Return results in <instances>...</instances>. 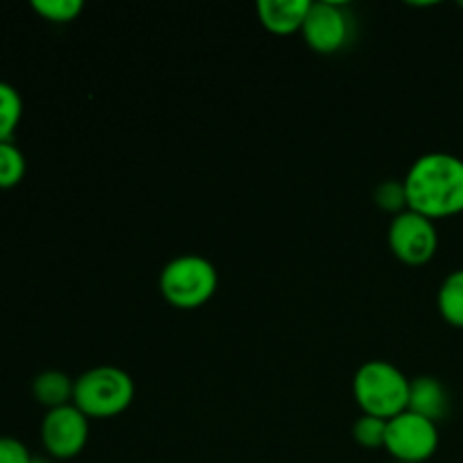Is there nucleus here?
Returning <instances> with one entry per match:
<instances>
[{"label":"nucleus","mask_w":463,"mask_h":463,"mask_svg":"<svg viewBox=\"0 0 463 463\" xmlns=\"http://www.w3.org/2000/svg\"><path fill=\"white\" fill-rule=\"evenodd\" d=\"M407 208L430 220L463 213V158L430 152L416 158L405 175Z\"/></svg>","instance_id":"nucleus-1"},{"label":"nucleus","mask_w":463,"mask_h":463,"mask_svg":"<svg viewBox=\"0 0 463 463\" xmlns=\"http://www.w3.org/2000/svg\"><path fill=\"white\" fill-rule=\"evenodd\" d=\"M411 380L387 360L364 362L353 378V398L364 414L392 420L410 402Z\"/></svg>","instance_id":"nucleus-2"},{"label":"nucleus","mask_w":463,"mask_h":463,"mask_svg":"<svg viewBox=\"0 0 463 463\" xmlns=\"http://www.w3.org/2000/svg\"><path fill=\"white\" fill-rule=\"evenodd\" d=\"M136 396L131 375L120 366H93L75 378L72 405L89 419H113L125 414Z\"/></svg>","instance_id":"nucleus-3"},{"label":"nucleus","mask_w":463,"mask_h":463,"mask_svg":"<svg viewBox=\"0 0 463 463\" xmlns=\"http://www.w3.org/2000/svg\"><path fill=\"white\" fill-rule=\"evenodd\" d=\"M217 285H220L217 267L197 253L172 258L158 276V289L163 298L179 310H197L206 306L215 297Z\"/></svg>","instance_id":"nucleus-4"},{"label":"nucleus","mask_w":463,"mask_h":463,"mask_svg":"<svg viewBox=\"0 0 463 463\" xmlns=\"http://www.w3.org/2000/svg\"><path fill=\"white\" fill-rule=\"evenodd\" d=\"M439 428L434 420L405 410L387 420L384 450L393 461L428 463L439 450Z\"/></svg>","instance_id":"nucleus-5"},{"label":"nucleus","mask_w":463,"mask_h":463,"mask_svg":"<svg viewBox=\"0 0 463 463\" xmlns=\"http://www.w3.org/2000/svg\"><path fill=\"white\" fill-rule=\"evenodd\" d=\"M387 242L393 256L405 265H425L437 256L439 231L434 220L407 208L393 215L387 231Z\"/></svg>","instance_id":"nucleus-6"},{"label":"nucleus","mask_w":463,"mask_h":463,"mask_svg":"<svg viewBox=\"0 0 463 463\" xmlns=\"http://www.w3.org/2000/svg\"><path fill=\"white\" fill-rule=\"evenodd\" d=\"M89 416L81 414L75 405H63L48 410L41 423V443L52 459L68 461L84 452L89 443L90 423Z\"/></svg>","instance_id":"nucleus-7"},{"label":"nucleus","mask_w":463,"mask_h":463,"mask_svg":"<svg viewBox=\"0 0 463 463\" xmlns=\"http://www.w3.org/2000/svg\"><path fill=\"white\" fill-rule=\"evenodd\" d=\"M301 34L315 52H339L342 48H346L353 36V18L348 14V7L344 3H335V0L312 3Z\"/></svg>","instance_id":"nucleus-8"},{"label":"nucleus","mask_w":463,"mask_h":463,"mask_svg":"<svg viewBox=\"0 0 463 463\" xmlns=\"http://www.w3.org/2000/svg\"><path fill=\"white\" fill-rule=\"evenodd\" d=\"M310 5L312 0H260L256 9L265 30L285 36L301 32Z\"/></svg>","instance_id":"nucleus-9"},{"label":"nucleus","mask_w":463,"mask_h":463,"mask_svg":"<svg viewBox=\"0 0 463 463\" xmlns=\"http://www.w3.org/2000/svg\"><path fill=\"white\" fill-rule=\"evenodd\" d=\"M407 410L439 423L450 410V398H448L441 380L432 378V375H419V378L411 380Z\"/></svg>","instance_id":"nucleus-10"},{"label":"nucleus","mask_w":463,"mask_h":463,"mask_svg":"<svg viewBox=\"0 0 463 463\" xmlns=\"http://www.w3.org/2000/svg\"><path fill=\"white\" fill-rule=\"evenodd\" d=\"M72 392H75V380L63 373V371L50 369L32 380V396L36 398L39 405L48 407V410L71 405Z\"/></svg>","instance_id":"nucleus-11"},{"label":"nucleus","mask_w":463,"mask_h":463,"mask_svg":"<svg viewBox=\"0 0 463 463\" xmlns=\"http://www.w3.org/2000/svg\"><path fill=\"white\" fill-rule=\"evenodd\" d=\"M437 306L448 324L463 328V269L452 271L443 279L437 294Z\"/></svg>","instance_id":"nucleus-12"},{"label":"nucleus","mask_w":463,"mask_h":463,"mask_svg":"<svg viewBox=\"0 0 463 463\" xmlns=\"http://www.w3.org/2000/svg\"><path fill=\"white\" fill-rule=\"evenodd\" d=\"M23 118V98L9 81L0 80V143L12 140L18 122Z\"/></svg>","instance_id":"nucleus-13"},{"label":"nucleus","mask_w":463,"mask_h":463,"mask_svg":"<svg viewBox=\"0 0 463 463\" xmlns=\"http://www.w3.org/2000/svg\"><path fill=\"white\" fill-rule=\"evenodd\" d=\"M25 170L27 161L21 147L14 145L12 140H3L0 143V188L7 190L21 184L23 176H25Z\"/></svg>","instance_id":"nucleus-14"},{"label":"nucleus","mask_w":463,"mask_h":463,"mask_svg":"<svg viewBox=\"0 0 463 463\" xmlns=\"http://www.w3.org/2000/svg\"><path fill=\"white\" fill-rule=\"evenodd\" d=\"M384 437H387V420L362 414L360 419L353 423V439H355L357 446L366 448V450L384 448Z\"/></svg>","instance_id":"nucleus-15"},{"label":"nucleus","mask_w":463,"mask_h":463,"mask_svg":"<svg viewBox=\"0 0 463 463\" xmlns=\"http://www.w3.org/2000/svg\"><path fill=\"white\" fill-rule=\"evenodd\" d=\"M32 9L50 23H71L84 9L81 0H32Z\"/></svg>","instance_id":"nucleus-16"},{"label":"nucleus","mask_w":463,"mask_h":463,"mask_svg":"<svg viewBox=\"0 0 463 463\" xmlns=\"http://www.w3.org/2000/svg\"><path fill=\"white\" fill-rule=\"evenodd\" d=\"M373 197H375V203H378L383 211L393 213V215L407 211L405 181H398V179L384 181V184H380L378 188H375Z\"/></svg>","instance_id":"nucleus-17"},{"label":"nucleus","mask_w":463,"mask_h":463,"mask_svg":"<svg viewBox=\"0 0 463 463\" xmlns=\"http://www.w3.org/2000/svg\"><path fill=\"white\" fill-rule=\"evenodd\" d=\"M34 457L16 437H0V463H32Z\"/></svg>","instance_id":"nucleus-18"},{"label":"nucleus","mask_w":463,"mask_h":463,"mask_svg":"<svg viewBox=\"0 0 463 463\" xmlns=\"http://www.w3.org/2000/svg\"><path fill=\"white\" fill-rule=\"evenodd\" d=\"M32 463H50V461H45V459H36V457H34V461H32Z\"/></svg>","instance_id":"nucleus-19"},{"label":"nucleus","mask_w":463,"mask_h":463,"mask_svg":"<svg viewBox=\"0 0 463 463\" xmlns=\"http://www.w3.org/2000/svg\"><path fill=\"white\" fill-rule=\"evenodd\" d=\"M459 7H463V0H459Z\"/></svg>","instance_id":"nucleus-20"},{"label":"nucleus","mask_w":463,"mask_h":463,"mask_svg":"<svg viewBox=\"0 0 463 463\" xmlns=\"http://www.w3.org/2000/svg\"><path fill=\"white\" fill-rule=\"evenodd\" d=\"M392 463H402V461H392Z\"/></svg>","instance_id":"nucleus-21"}]
</instances>
